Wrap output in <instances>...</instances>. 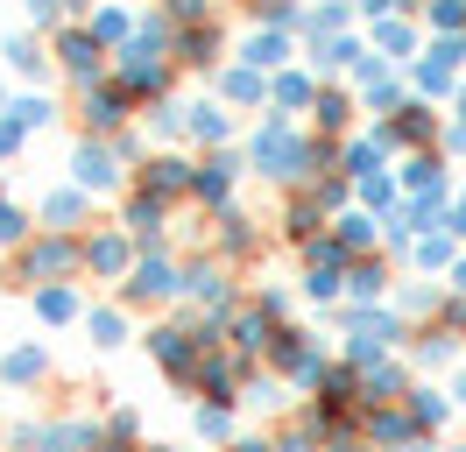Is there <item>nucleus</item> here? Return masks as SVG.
<instances>
[{"mask_svg": "<svg viewBox=\"0 0 466 452\" xmlns=\"http://www.w3.org/2000/svg\"><path fill=\"white\" fill-rule=\"evenodd\" d=\"M255 156H262V163H276V170H290V163H297V141H290V135H268Z\"/></svg>", "mask_w": 466, "mask_h": 452, "instance_id": "f257e3e1", "label": "nucleus"}]
</instances>
